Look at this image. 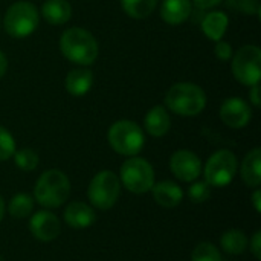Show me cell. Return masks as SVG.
Listing matches in <instances>:
<instances>
[{
    "label": "cell",
    "instance_id": "cell-1",
    "mask_svg": "<svg viewBox=\"0 0 261 261\" xmlns=\"http://www.w3.org/2000/svg\"><path fill=\"white\" fill-rule=\"evenodd\" d=\"M61 54L72 63L90 66L98 57V41L83 28H70L60 38Z\"/></svg>",
    "mask_w": 261,
    "mask_h": 261
},
{
    "label": "cell",
    "instance_id": "cell-2",
    "mask_svg": "<svg viewBox=\"0 0 261 261\" xmlns=\"http://www.w3.org/2000/svg\"><path fill=\"white\" fill-rule=\"evenodd\" d=\"M165 104L176 115L196 116L203 112L206 106V95L193 83H177L167 92Z\"/></svg>",
    "mask_w": 261,
    "mask_h": 261
},
{
    "label": "cell",
    "instance_id": "cell-3",
    "mask_svg": "<svg viewBox=\"0 0 261 261\" xmlns=\"http://www.w3.org/2000/svg\"><path fill=\"white\" fill-rule=\"evenodd\" d=\"M70 194V182L67 176L60 170L44 171L34 188L35 200L44 208L61 206Z\"/></svg>",
    "mask_w": 261,
    "mask_h": 261
},
{
    "label": "cell",
    "instance_id": "cell-4",
    "mask_svg": "<svg viewBox=\"0 0 261 261\" xmlns=\"http://www.w3.org/2000/svg\"><path fill=\"white\" fill-rule=\"evenodd\" d=\"M144 142V133L133 121H118L109 130L110 147L122 156H136L142 150Z\"/></svg>",
    "mask_w": 261,
    "mask_h": 261
},
{
    "label": "cell",
    "instance_id": "cell-5",
    "mask_svg": "<svg viewBox=\"0 0 261 261\" xmlns=\"http://www.w3.org/2000/svg\"><path fill=\"white\" fill-rule=\"evenodd\" d=\"M38 9L29 2L12 3L5 14V31L12 38H24L38 26Z\"/></svg>",
    "mask_w": 261,
    "mask_h": 261
},
{
    "label": "cell",
    "instance_id": "cell-6",
    "mask_svg": "<svg viewBox=\"0 0 261 261\" xmlns=\"http://www.w3.org/2000/svg\"><path fill=\"white\" fill-rule=\"evenodd\" d=\"M121 182L133 194H145L154 185V170L142 158L132 156L121 167Z\"/></svg>",
    "mask_w": 261,
    "mask_h": 261
},
{
    "label": "cell",
    "instance_id": "cell-7",
    "mask_svg": "<svg viewBox=\"0 0 261 261\" xmlns=\"http://www.w3.org/2000/svg\"><path fill=\"white\" fill-rule=\"evenodd\" d=\"M121 194V180L119 177L109 171H99L89 184L87 197L90 203L98 210H110Z\"/></svg>",
    "mask_w": 261,
    "mask_h": 261
},
{
    "label": "cell",
    "instance_id": "cell-8",
    "mask_svg": "<svg viewBox=\"0 0 261 261\" xmlns=\"http://www.w3.org/2000/svg\"><path fill=\"white\" fill-rule=\"evenodd\" d=\"M234 78L243 86H255L261 78V50L255 44L243 46L232 57Z\"/></svg>",
    "mask_w": 261,
    "mask_h": 261
},
{
    "label": "cell",
    "instance_id": "cell-9",
    "mask_svg": "<svg viewBox=\"0 0 261 261\" xmlns=\"http://www.w3.org/2000/svg\"><path fill=\"white\" fill-rule=\"evenodd\" d=\"M237 173V158L229 150L216 151L205 165V182L211 187H226Z\"/></svg>",
    "mask_w": 261,
    "mask_h": 261
},
{
    "label": "cell",
    "instance_id": "cell-10",
    "mask_svg": "<svg viewBox=\"0 0 261 261\" xmlns=\"http://www.w3.org/2000/svg\"><path fill=\"white\" fill-rule=\"evenodd\" d=\"M171 173L182 182H194L202 173L200 158L190 150H177L170 159Z\"/></svg>",
    "mask_w": 261,
    "mask_h": 261
},
{
    "label": "cell",
    "instance_id": "cell-11",
    "mask_svg": "<svg viewBox=\"0 0 261 261\" xmlns=\"http://www.w3.org/2000/svg\"><path fill=\"white\" fill-rule=\"evenodd\" d=\"M220 118L222 121L231 128H242L249 124L252 113L249 104L237 96L228 98L220 107Z\"/></svg>",
    "mask_w": 261,
    "mask_h": 261
},
{
    "label": "cell",
    "instance_id": "cell-12",
    "mask_svg": "<svg viewBox=\"0 0 261 261\" xmlns=\"http://www.w3.org/2000/svg\"><path fill=\"white\" fill-rule=\"evenodd\" d=\"M32 236L40 242H54L61 231L60 220L50 211H38L29 220Z\"/></svg>",
    "mask_w": 261,
    "mask_h": 261
},
{
    "label": "cell",
    "instance_id": "cell-13",
    "mask_svg": "<svg viewBox=\"0 0 261 261\" xmlns=\"http://www.w3.org/2000/svg\"><path fill=\"white\" fill-rule=\"evenodd\" d=\"M64 220L73 229H86L95 223L96 216L89 205L83 202H72L64 210Z\"/></svg>",
    "mask_w": 261,
    "mask_h": 261
},
{
    "label": "cell",
    "instance_id": "cell-14",
    "mask_svg": "<svg viewBox=\"0 0 261 261\" xmlns=\"http://www.w3.org/2000/svg\"><path fill=\"white\" fill-rule=\"evenodd\" d=\"M153 197L158 205L164 208H176L184 199V191L179 185L171 180H164L153 185Z\"/></svg>",
    "mask_w": 261,
    "mask_h": 261
},
{
    "label": "cell",
    "instance_id": "cell-15",
    "mask_svg": "<svg viewBox=\"0 0 261 261\" xmlns=\"http://www.w3.org/2000/svg\"><path fill=\"white\" fill-rule=\"evenodd\" d=\"M191 14V0H164L161 17L168 24H182Z\"/></svg>",
    "mask_w": 261,
    "mask_h": 261
},
{
    "label": "cell",
    "instance_id": "cell-16",
    "mask_svg": "<svg viewBox=\"0 0 261 261\" xmlns=\"http://www.w3.org/2000/svg\"><path fill=\"white\" fill-rule=\"evenodd\" d=\"M144 124H145V130L148 132V135L154 138H161L168 133L171 127V119L164 106H154L145 115Z\"/></svg>",
    "mask_w": 261,
    "mask_h": 261
},
{
    "label": "cell",
    "instance_id": "cell-17",
    "mask_svg": "<svg viewBox=\"0 0 261 261\" xmlns=\"http://www.w3.org/2000/svg\"><path fill=\"white\" fill-rule=\"evenodd\" d=\"M41 15L49 24H64L72 15V6L67 0H46L41 6Z\"/></svg>",
    "mask_w": 261,
    "mask_h": 261
},
{
    "label": "cell",
    "instance_id": "cell-18",
    "mask_svg": "<svg viewBox=\"0 0 261 261\" xmlns=\"http://www.w3.org/2000/svg\"><path fill=\"white\" fill-rule=\"evenodd\" d=\"M93 84V75L87 69H73L67 73L64 86L72 96H84Z\"/></svg>",
    "mask_w": 261,
    "mask_h": 261
},
{
    "label": "cell",
    "instance_id": "cell-19",
    "mask_svg": "<svg viewBox=\"0 0 261 261\" xmlns=\"http://www.w3.org/2000/svg\"><path fill=\"white\" fill-rule=\"evenodd\" d=\"M242 179L248 187L258 188L261 184V150H251L242 164Z\"/></svg>",
    "mask_w": 261,
    "mask_h": 261
},
{
    "label": "cell",
    "instance_id": "cell-20",
    "mask_svg": "<svg viewBox=\"0 0 261 261\" xmlns=\"http://www.w3.org/2000/svg\"><path fill=\"white\" fill-rule=\"evenodd\" d=\"M228 23H229V20L225 12L214 11V12L206 14L205 18L202 20V31L210 40L219 41L225 35V32L228 29Z\"/></svg>",
    "mask_w": 261,
    "mask_h": 261
},
{
    "label": "cell",
    "instance_id": "cell-21",
    "mask_svg": "<svg viewBox=\"0 0 261 261\" xmlns=\"http://www.w3.org/2000/svg\"><path fill=\"white\" fill-rule=\"evenodd\" d=\"M248 237L239 231V229H231V231H226L222 239H220V245H222V249L228 254H232V255H240L246 251L248 248Z\"/></svg>",
    "mask_w": 261,
    "mask_h": 261
},
{
    "label": "cell",
    "instance_id": "cell-22",
    "mask_svg": "<svg viewBox=\"0 0 261 261\" xmlns=\"http://www.w3.org/2000/svg\"><path fill=\"white\" fill-rule=\"evenodd\" d=\"M127 15L133 18H147L156 8L158 0H121Z\"/></svg>",
    "mask_w": 261,
    "mask_h": 261
},
{
    "label": "cell",
    "instance_id": "cell-23",
    "mask_svg": "<svg viewBox=\"0 0 261 261\" xmlns=\"http://www.w3.org/2000/svg\"><path fill=\"white\" fill-rule=\"evenodd\" d=\"M32 210H34V200L31 196L24 193L15 194L8 206V211L14 219H26L32 213Z\"/></svg>",
    "mask_w": 261,
    "mask_h": 261
},
{
    "label": "cell",
    "instance_id": "cell-24",
    "mask_svg": "<svg viewBox=\"0 0 261 261\" xmlns=\"http://www.w3.org/2000/svg\"><path fill=\"white\" fill-rule=\"evenodd\" d=\"M15 165L23 171H34L38 167V154L32 148H21L14 153Z\"/></svg>",
    "mask_w": 261,
    "mask_h": 261
},
{
    "label": "cell",
    "instance_id": "cell-25",
    "mask_svg": "<svg viewBox=\"0 0 261 261\" xmlns=\"http://www.w3.org/2000/svg\"><path fill=\"white\" fill-rule=\"evenodd\" d=\"M191 261H222L220 251L211 243H199L193 251Z\"/></svg>",
    "mask_w": 261,
    "mask_h": 261
},
{
    "label": "cell",
    "instance_id": "cell-26",
    "mask_svg": "<svg viewBox=\"0 0 261 261\" xmlns=\"http://www.w3.org/2000/svg\"><path fill=\"white\" fill-rule=\"evenodd\" d=\"M15 153V141L12 135L0 125V161H8Z\"/></svg>",
    "mask_w": 261,
    "mask_h": 261
},
{
    "label": "cell",
    "instance_id": "cell-27",
    "mask_svg": "<svg viewBox=\"0 0 261 261\" xmlns=\"http://www.w3.org/2000/svg\"><path fill=\"white\" fill-rule=\"evenodd\" d=\"M188 196L190 199L194 202V203H203L210 199L211 196V185L206 184V182H194L191 187H190V191H188Z\"/></svg>",
    "mask_w": 261,
    "mask_h": 261
},
{
    "label": "cell",
    "instance_id": "cell-28",
    "mask_svg": "<svg viewBox=\"0 0 261 261\" xmlns=\"http://www.w3.org/2000/svg\"><path fill=\"white\" fill-rule=\"evenodd\" d=\"M228 3L231 8H236V9L242 11L243 14H258L260 12L258 0H229Z\"/></svg>",
    "mask_w": 261,
    "mask_h": 261
},
{
    "label": "cell",
    "instance_id": "cell-29",
    "mask_svg": "<svg viewBox=\"0 0 261 261\" xmlns=\"http://www.w3.org/2000/svg\"><path fill=\"white\" fill-rule=\"evenodd\" d=\"M214 52H216V57H217L220 61H228V60L232 58V47H231L229 43H226V41H223V40H219V41H217Z\"/></svg>",
    "mask_w": 261,
    "mask_h": 261
},
{
    "label": "cell",
    "instance_id": "cell-30",
    "mask_svg": "<svg viewBox=\"0 0 261 261\" xmlns=\"http://www.w3.org/2000/svg\"><path fill=\"white\" fill-rule=\"evenodd\" d=\"M251 248V252L254 254V257L257 260H261V232H255L254 237L251 239V243H248Z\"/></svg>",
    "mask_w": 261,
    "mask_h": 261
},
{
    "label": "cell",
    "instance_id": "cell-31",
    "mask_svg": "<svg viewBox=\"0 0 261 261\" xmlns=\"http://www.w3.org/2000/svg\"><path fill=\"white\" fill-rule=\"evenodd\" d=\"M194 5L197 8H202V9H208V8H213V6H217L220 5L223 0H193Z\"/></svg>",
    "mask_w": 261,
    "mask_h": 261
},
{
    "label": "cell",
    "instance_id": "cell-32",
    "mask_svg": "<svg viewBox=\"0 0 261 261\" xmlns=\"http://www.w3.org/2000/svg\"><path fill=\"white\" fill-rule=\"evenodd\" d=\"M251 102H252L255 107H260L261 99H260V86H258V84L252 86V89H251Z\"/></svg>",
    "mask_w": 261,
    "mask_h": 261
},
{
    "label": "cell",
    "instance_id": "cell-33",
    "mask_svg": "<svg viewBox=\"0 0 261 261\" xmlns=\"http://www.w3.org/2000/svg\"><path fill=\"white\" fill-rule=\"evenodd\" d=\"M252 205H254L255 211H257V213H260L261 211V191L260 190H255V191H254V194H252Z\"/></svg>",
    "mask_w": 261,
    "mask_h": 261
},
{
    "label": "cell",
    "instance_id": "cell-34",
    "mask_svg": "<svg viewBox=\"0 0 261 261\" xmlns=\"http://www.w3.org/2000/svg\"><path fill=\"white\" fill-rule=\"evenodd\" d=\"M6 70H8V58H6V55L0 50V78L6 73Z\"/></svg>",
    "mask_w": 261,
    "mask_h": 261
},
{
    "label": "cell",
    "instance_id": "cell-35",
    "mask_svg": "<svg viewBox=\"0 0 261 261\" xmlns=\"http://www.w3.org/2000/svg\"><path fill=\"white\" fill-rule=\"evenodd\" d=\"M3 216H5V202H3V199H2V196H0V222H2V219H3Z\"/></svg>",
    "mask_w": 261,
    "mask_h": 261
},
{
    "label": "cell",
    "instance_id": "cell-36",
    "mask_svg": "<svg viewBox=\"0 0 261 261\" xmlns=\"http://www.w3.org/2000/svg\"><path fill=\"white\" fill-rule=\"evenodd\" d=\"M0 261H5V260H3V257H2V255H0Z\"/></svg>",
    "mask_w": 261,
    "mask_h": 261
}]
</instances>
